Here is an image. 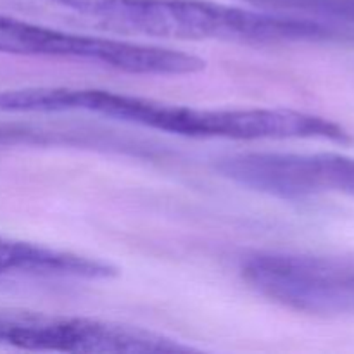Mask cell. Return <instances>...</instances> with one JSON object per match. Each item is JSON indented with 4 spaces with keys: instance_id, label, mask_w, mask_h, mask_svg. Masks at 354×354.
I'll return each instance as SVG.
<instances>
[{
    "instance_id": "6da1fadb",
    "label": "cell",
    "mask_w": 354,
    "mask_h": 354,
    "mask_svg": "<svg viewBox=\"0 0 354 354\" xmlns=\"http://www.w3.org/2000/svg\"><path fill=\"white\" fill-rule=\"evenodd\" d=\"M0 113H83L190 138L351 144L339 123L294 109H199L100 88L33 86L0 90Z\"/></svg>"
},
{
    "instance_id": "7a4b0ae2",
    "label": "cell",
    "mask_w": 354,
    "mask_h": 354,
    "mask_svg": "<svg viewBox=\"0 0 354 354\" xmlns=\"http://www.w3.org/2000/svg\"><path fill=\"white\" fill-rule=\"evenodd\" d=\"M100 30L162 40L272 45L320 41L334 28L311 17L252 10L209 0H47Z\"/></svg>"
},
{
    "instance_id": "3957f363",
    "label": "cell",
    "mask_w": 354,
    "mask_h": 354,
    "mask_svg": "<svg viewBox=\"0 0 354 354\" xmlns=\"http://www.w3.org/2000/svg\"><path fill=\"white\" fill-rule=\"evenodd\" d=\"M0 52L76 59L131 75L182 76L206 68L201 57L159 45L88 37L0 14Z\"/></svg>"
},
{
    "instance_id": "277c9868",
    "label": "cell",
    "mask_w": 354,
    "mask_h": 354,
    "mask_svg": "<svg viewBox=\"0 0 354 354\" xmlns=\"http://www.w3.org/2000/svg\"><path fill=\"white\" fill-rule=\"evenodd\" d=\"M0 346L26 351L162 354L192 351L176 339L135 325L71 315L0 308Z\"/></svg>"
},
{
    "instance_id": "5b68a950",
    "label": "cell",
    "mask_w": 354,
    "mask_h": 354,
    "mask_svg": "<svg viewBox=\"0 0 354 354\" xmlns=\"http://www.w3.org/2000/svg\"><path fill=\"white\" fill-rule=\"evenodd\" d=\"M241 275L259 296L297 313H354V261L261 251L242 261Z\"/></svg>"
},
{
    "instance_id": "8992f818",
    "label": "cell",
    "mask_w": 354,
    "mask_h": 354,
    "mask_svg": "<svg viewBox=\"0 0 354 354\" xmlns=\"http://www.w3.org/2000/svg\"><path fill=\"white\" fill-rule=\"evenodd\" d=\"M216 169L230 182L282 201L322 194L354 197V158L341 154L242 152L220 159Z\"/></svg>"
},
{
    "instance_id": "52a82bcc",
    "label": "cell",
    "mask_w": 354,
    "mask_h": 354,
    "mask_svg": "<svg viewBox=\"0 0 354 354\" xmlns=\"http://www.w3.org/2000/svg\"><path fill=\"white\" fill-rule=\"evenodd\" d=\"M118 275V268L102 259L90 258L64 249L47 248L0 234V279L106 280Z\"/></svg>"
},
{
    "instance_id": "ba28073f",
    "label": "cell",
    "mask_w": 354,
    "mask_h": 354,
    "mask_svg": "<svg viewBox=\"0 0 354 354\" xmlns=\"http://www.w3.org/2000/svg\"><path fill=\"white\" fill-rule=\"evenodd\" d=\"M252 6L263 10L289 16L308 17L315 16L341 17V19L354 21V0H248Z\"/></svg>"
}]
</instances>
